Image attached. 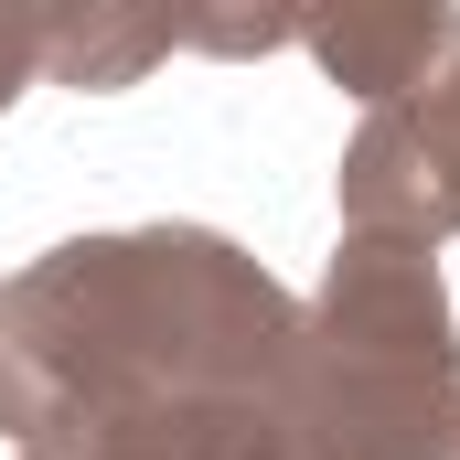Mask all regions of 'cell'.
<instances>
[{
  "mask_svg": "<svg viewBox=\"0 0 460 460\" xmlns=\"http://www.w3.org/2000/svg\"><path fill=\"white\" fill-rule=\"evenodd\" d=\"M300 300L215 226L65 235L0 279L11 460H289Z\"/></svg>",
  "mask_w": 460,
  "mask_h": 460,
  "instance_id": "cell-1",
  "label": "cell"
},
{
  "mask_svg": "<svg viewBox=\"0 0 460 460\" xmlns=\"http://www.w3.org/2000/svg\"><path fill=\"white\" fill-rule=\"evenodd\" d=\"M289 460H460V311L439 257L343 235L300 300Z\"/></svg>",
  "mask_w": 460,
  "mask_h": 460,
  "instance_id": "cell-2",
  "label": "cell"
},
{
  "mask_svg": "<svg viewBox=\"0 0 460 460\" xmlns=\"http://www.w3.org/2000/svg\"><path fill=\"white\" fill-rule=\"evenodd\" d=\"M343 235H385V246H418L439 257L460 235V150L429 97H396V108H364V128L343 139Z\"/></svg>",
  "mask_w": 460,
  "mask_h": 460,
  "instance_id": "cell-3",
  "label": "cell"
},
{
  "mask_svg": "<svg viewBox=\"0 0 460 460\" xmlns=\"http://www.w3.org/2000/svg\"><path fill=\"white\" fill-rule=\"evenodd\" d=\"M300 43L343 97L396 108L460 65V11L450 0H353V11H300Z\"/></svg>",
  "mask_w": 460,
  "mask_h": 460,
  "instance_id": "cell-4",
  "label": "cell"
},
{
  "mask_svg": "<svg viewBox=\"0 0 460 460\" xmlns=\"http://www.w3.org/2000/svg\"><path fill=\"white\" fill-rule=\"evenodd\" d=\"M182 32L161 11H118V0H65L43 11V86H75V97H118L139 86Z\"/></svg>",
  "mask_w": 460,
  "mask_h": 460,
  "instance_id": "cell-5",
  "label": "cell"
},
{
  "mask_svg": "<svg viewBox=\"0 0 460 460\" xmlns=\"http://www.w3.org/2000/svg\"><path fill=\"white\" fill-rule=\"evenodd\" d=\"M22 86H43V11H11L0 0V118H11Z\"/></svg>",
  "mask_w": 460,
  "mask_h": 460,
  "instance_id": "cell-6",
  "label": "cell"
},
{
  "mask_svg": "<svg viewBox=\"0 0 460 460\" xmlns=\"http://www.w3.org/2000/svg\"><path fill=\"white\" fill-rule=\"evenodd\" d=\"M429 108H439V128H450V150H460V65L439 75V86H429Z\"/></svg>",
  "mask_w": 460,
  "mask_h": 460,
  "instance_id": "cell-7",
  "label": "cell"
}]
</instances>
